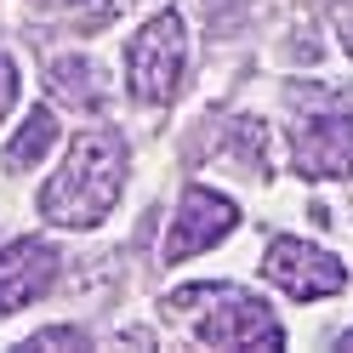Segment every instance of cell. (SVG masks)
Wrapping results in <instances>:
<instances>
[{
	"instance_id": "8fae6325",
	"label": "cell",
	"mask_w": 353,
	"mask_h": 353,
	"mask_svg": "<svg viewBox=\"0 0 353 353\" xmlns=\"http://www.w3.org/2000/svg\"><path fill=\"white\" fill-rule=\"evenodd\" d=\"M29 347H85V336H80V330H40Z\"/></svg>"
},
{
	"instance_id": "4fadbf2b",
	"label": "cell",
	"mask_w": 353,
	"mask_h": 353,
	"mask_svg": "<svg viewBox=\"0 0 353 353\" xmlns=\"http://www.w3.org/2000/svg\"><path fill=\"white\" fill-rule=\"evenodd\" d=\"M205 6H211V12H234L239 0H205Z\"/></svg>"
},
{
	"instance_id": "30bf717a",
	"label": "cell",
	"mask_w": 353,
	"mask_h": 353,
	"mask_svg": "<svg viewBox=\"0 0 353 353\" xmlns=\"http://www.w3.org/2000/svg\"><path fill=\"white\" fill-rule=\"evenodd\" d=\"M17 85H23V80H17V63H12L6 52H0V120L12 114V103H17Z\"/></svg>"
},
{
	"instance_id": "5b68a950",
	"label": "cell",
	"mask_w": 353,
	"mask_h": 353,
	"mask_svg": "<svg viewBox=\"0 0 353 353\" xmlns=\"http://www.w3.org/2000/svg\"><path fill=\"white\" fill-rule=\"evenodd\" d=\"M234 223H239V211H234L228 194H216V188H188L183 205H176V223H171V234H165L160 256H165V262H188L194 251H211L216 239H228Z\"/></svg>"
},
{
	"instance_id": "9c48e42d",
	"label": "cell",
	"mask_w": 353,
	"mask_h": 353,
	"mask_svg": "<svg viewBox=\"0 0 353 353\" xmlns=\"http://www.w3.org/2000/svg\"><path fill=\"white\" fill-rule=\"evenodd\" d=\"M52 143H57V114H52V108H34V114L23 120V131H17V137L6 143V165H12V171L40 165Z\"/></svg>"
},
{
	"instance_id": "8992f818",
	"label": "cell",
	"mask_w": 353,
	"mask_h": 353,
	"mask_svg": "<svg viewBox=\"0 0 353 353\" xmlns=\"http://www.w3.org/2000/svg\"><path fill=\"white\" fill-rule=\"evenodd\" d=\"M291 160L314 183H325V176H353V114H307L296 125Z\"/></svg>"
},
{
	"instance_id": "9a60e30c",
	"label": "cell",
	"mask_w": 353,
	"mask_h": 353,
	"mask_svg": "<svg viewBox=\"0 0 353 353\" xmlns=\"http://www.w3.org/2000/svg\"><path fill=\"white\" fill-rule=\"evenodd\" d=\"M342 347H353V330H342Z\"/></svg>"
},
{
	"instance_id": "3957f363",
	"label": "cell",
	"mask_w": 353,
	"mask_h": 353,
	"mask_svg": "<svg viewBox=\"0 0 353 353\" xmlns=\"http://www.w3.org/2000/svg\"><path fill=\"white\" fill-rule=\"evenodd\" d=\"M211 314L194 325V336H200L205 347H285V330L274 325V314L262 307L256 296L234 291V285H200Z\"/></svg>"
},
{
	"instance_id": "277c9868",
	"label": "cell",
	"mask_w": 353,
	"mask_h": 353,
	"mask_svg": "<svg viewBox=\"0 0 353 353\" xmlns=\"http://www.w3.org/2000/svg\"><path fill=\"white\" fill-rule=\"evenodd\" d=\"M262 274H268L285 296H296V302H319V296L347 291V268L342 262L330 251H319V245H307V239H291V234H279L268 245Z\"/></svg>"
},
{
	"instance_id": "6da1fadb",
	"label": "cell",
	"mask_w": 353,
	"mask_h": 353,
	"mask_svg": "<svg viewBox=\"0 0 353 353\" xmlns=\"http://www.w3.org/2000/svg\"><path fill=\"white\" fill-rule=\"evenodd\" d=\"M125 183V143L114 131H85L74 137L63 171L40 188V216L57 228H97L120 200Z\"/></svg>"
},
{
	"instance_id": "ba28073f",
	"label": "cell",
	"mask_w": 353,
	"mask_h": 353,
	"mask_svg": "<svg viewBox=\"0 0 353 353\" xmlns=\"http://www.w3.org/2000/svg\"><path fill=\"white\" fill-rule=\"evenodd\" d=\"M52 92L63 103H74V108H103V74H97V63H85V57H57L52 63Z\"/></svg>"
},
{
	"instance_id": "5bb4252c",
	"label": "cell",
	"mask_w": 353,
	"mask_h": 353,
	"mask_svg": "<svg viewBox=\"0 0 353 353\" xmlns=\"http://www.w3.org/2000/svg\"><path fill=\"white\" fill-rule=\"evenodd\" d=\"M40 6H74V0H40Z\"/></svg>"
},
{
	"instance_id": "7a4b0ae2",
	"label": "cell",
	"mask_w": 353,
	"mask_h": 353,
	"mask_svg": "<svg viewBox=\"0 0 353 353\" xmlns=\"http://www.w3.org/2000/svg\"><path fill=\"white\" fill-rule=\"evenodd\" d=\"M183 63H188V34H183V17L160 12L137 29L125 52V80H131V97L137 103H171L176 85H183Z\"/></svg>"
},
{
	"instance_id": "52a82bcc",
	"label": "cell",
	"mask_w": 353,
	"mask_h": 353,
	"mask_svg": "<svg viewBox=\"0 0 353 353\" xmlns=\"http://www.w3.org/2000/svg\"><path fill=\"white\" fill-rule=\"evenodd\" d=\"M52 279H57V251L46 239H12L0 251V319L29 307Z\"/></svg>"
},
{
	"instance_id": "7c38bea8",
	"label": "cell",
	"mask_w": 353,
	"mask_h": 353,
	"mask_svg": "<svg viewBox=\"0 0 353 353\" xmlns=\"http://www.w3.org/2000/svg\"><path fill=\"white\" fill-rule=\"evenodd\" d=\"M330 12H336V34H342V46L353 52V0H325Z\"/></svg>"
}]
</instances>
